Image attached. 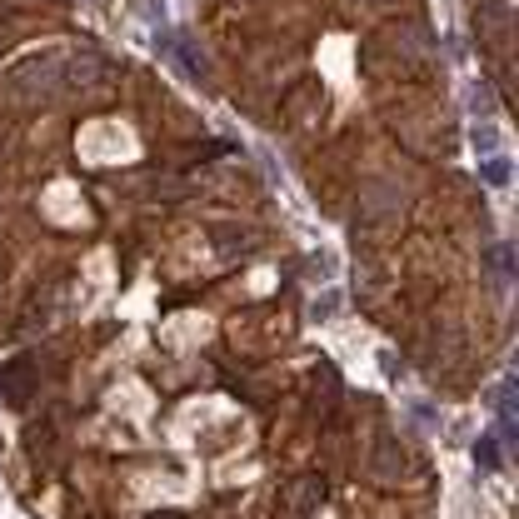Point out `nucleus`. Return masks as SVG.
Listing matches in <instances>:
<instances>
[{
    "mask_svg": "<svg viewBox=\"0 0 519 519\" xmlns=\"http://www.w3.org/2000/svg\"><path fill=\"white\" fill-rule=\"evenodd\" d=\"M480 465H485V470H490V465H500V460H495V445H490V440L480 445Z\"/></svg>",
    "mask_w": 519,
    "mask_h": 519,
    "instance_id": "nucleus-2",
    "label": "nucleus"
},
{
    "mask_svg": "<svg viewBox=\"0 0 519 519\" xmlns=\"http://www.w3.org/2000/svg\"><path fill=\"white\" fill-rule=\"evenodd\" d=\"M0 395H5V405H30V395H35V360L30 355H20V360H10L5 370H0Z\"/></svg>",
    "mask_w": 519,
    "mask_h": 519,
    "instance_id": "nucleus-1",
    "label": "nucleus"
},
{
    "mask_svg": "<svg viewBox=\"0 0 519 519\" xmlns=\"http://www.w3.org/2000/svg\"><path fill=\"white\" fill-rule=\"evenodd\" d=\"M150 519H180V515H150Z\"/></svg>",
    "mask_w": 519,
    "mask_h": 519,
    "instance_id": "nucleus-3",
    "label": "nucleus"
}]
</instances>
